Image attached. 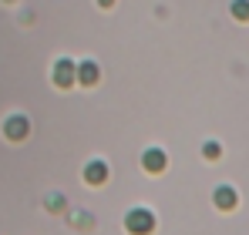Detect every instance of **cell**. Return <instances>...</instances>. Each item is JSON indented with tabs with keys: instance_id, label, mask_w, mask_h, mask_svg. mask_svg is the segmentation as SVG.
<instances>
[{
	"instance_id": "obj_11",
	"label": "cell",
	"mask_w": 249,
	"mask_h": 235,
	"mask_svg": "<svg viewBox=\"0 0 249 235\" xmlns=\"http://www.w3.org/2000/svg\"><path fill=\"white\" fill-rule=\"evenodd\" d=\"M98 3H101V7H111V3H115V0H98Z\"/></svg>"
},
{
	"instance_id": "obj_5",
	"label": "cell",
	"mask_w": 249,
	"mask_h": 235,
	"mask_svg": "<svg viewBox=\"0 0 249 235\" xmlns=\"http://www.w3.org/2000/svg\"><path fill=\"white\" fill-rule=\"evenodd\" d=\"M84 182H91V185H105V182H108V165H105V161H91V165L84 168Z\"/></svg>"
},
{
	"instance_id": "obj_8",
	"label": "cell",
	"mask_w": 249,
	"mask_h": 235,
	"mask_svg": "<svg viewBox=\"0 0 249 235\" xmlns=\"http://www.w3.org/2000/svg\"><path fill=\"white\" fill-rule=\"evenodd\" d=\"M64 201H68V198L61 195V192H51L44 205H47V212H61V208H64Z\"/></svg>"
},
{
	"instance_id": "obj_2",
	"label": "cell",
	"mask_w": 249,
	"mask_h": 235,
	"mask_svg": "<svg viewBox=\"0 0 249 235\" xmlns=\"http://www.w3.org/2000/svg\"><path fill=\"white\" fill-rule=\"evenodd\" d=\"M3 134L10 138V141H24L27 134H31V121L24 115H10L7 121H3Z\"/></svg>"
},
{
	"instance_id": "obj_7",
	"label": "cell",
	"mask_w": 249,
	"mask_h": 235,
	"mask_svg": "<svg viewBox=\"0 0 249 235\" xmlns=\"http://www.w3.org/2000/svg\"><path fill=\"white\" fill-rule=\"evenodd\" d=\"M212 201H215L219 208H236V192H232L229 185H222V188L212 192Z\"/></svg>"
},
{
	"instance_id": "obj_10",
	"label": "cell",
	"mask_w": 249,
	"mask_h": 235,
	"mask_svg": "<svg viewBox=\"0 0 249 235\" xmlns=\"http://www.w3.org/2000/svg\"><path fill=\"white\" fill-rule=\"evenodd\" d=\"M202 155L212 161V158H219L222 155V148H219V141H206V148H202Z\"/></svg>"
},
{
	"instance_id": "obj_4",
	"label": "cell",
	"mask_w": 249,
	"mask_h": 235,
	"mask_svg": "<svg viewBox=\"0 0 249 235\" xmlns=\"http://www.w3.org/2000/svg\"><path fill=\"white\" fill-rule=\"evenodd\" d=\"M168 165V155L162 148H145V155H142V168L148 171V175H159V171H165Z\"/></svg>"
},
{
	"instance_id": "obj_6",
	"label": "cell",
	"mask_w": 249,
	"mask_h": 235,
	"mask_svg": "<svg viewBox=\"0 0 249 235\" xmlns=\"http://www.w3.org/2000/svg\"><path fill=\"white\" fill-rule=\"evenodd\" d=\"M98 78H101V71H98L94 61H81V64H78V81H81V84L91 87V84H98Z\"/></svg>"
},
{
	"instance_id": "obj_3",
	"label": "cell",
	"mask_w": 249,
	"mask_h": 235,
	"mask_svg": "<svg viewBox=\"0 0 249 235\" xmlns=\"http://www.w3.org/2000/svg\"><path fill=\"white\" fill-rule=\"evenodd\" d=\"M74 81H78V64L68 61V57H61V61L54 64V84H57V87H71Z\"/></svg>"
},
{
	"instance_id": "obj_1",
	"label": "cell",
	"mask_w": 249,
	"mask_h": 235,
	"mask_svg": "<svg viewBox=\"0 0 249 235\" xmlns=\"http://www.w3.org/2000/svg\"><path fill=\"white\" fill-rule=\"evenodd\" d=\"M124 229H128V235H152L155 215H152L148 208H131V212L124 215Z\"/></svg>"
},
{
	"instance_id": "obj_9",
	"label": "cell",
	"mask_w": 249,
	"mask_h": 235,
	"mask_svg": "<svg viewBox=\"0 0 249 235\" xmlns=\"http://www.w3.org/2000/svg\"><path fill=\"white\" fill-rule=\"evenodd\" d=\"M232 17L236 20H249V0H232Z\"/></svg>"
}]
</instances>
